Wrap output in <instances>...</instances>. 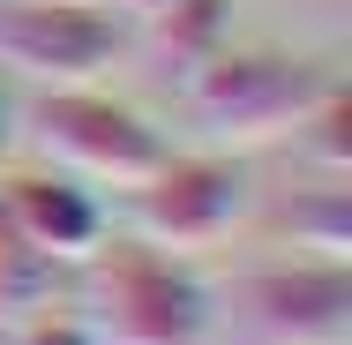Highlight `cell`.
<instances>
[{
	"mask_svg": "<svg viewBox=\"0 0 352 345\" xmlns=\"http://www.w3.org/2000/svg\"><path fill=\"white\" fill-rule=\"evenodd\" d=\"M30 136L45 143L75 180H105V188H142L165 165V136L142 121L135 105L68 83V90H38L30 98Z\"/></svg>",
	"mask_w": 352,
	"mask_h": 345,
	"instance_id": "3957f363",
	"label": "cell"
},
{
	"mask_svg": "<svg viewBox=\"0 0 352 345\" xmlns=\"http://www.w3.org/2000/svg\"><path fill=\"white\" fill-rule=\"evenodd\" d=\"M0 210L45 263H90L105 248V210L75 173H23V180H8Z\"/></svg>",
	"mask_w": 352,
	"mask_h": 345,
	"instance_id": "52a82bcc",
	"label": "cell"
},
{
	"mask_svg": "<svg viewBox=\"0 0 352 345\" xmlns=\"http://www.w3.org/2000/svg\"><path fill=\"white\" fill-rule=\"evenodd\" d=\"M90 263H98V278H90L98 345H195L210 331V285L173 248L113 240Z\"/></svg>",
	"mask_w": 352,
	"mask_h": 345,
	"instance_id": "7a4b0ae2",
	"label": "cell"
},
{
	"mask_svg": "<svg viewBox=\"0 0 352 345\" xmlns=\"http://www.w3.org/2000/svg\"><path fill=\"white\" fill-rule=\"evenodd\" d=\"M8 345H98V323H90V308H75V300H38V308L15 315Z\"/></svg>",
	"mask_w": 352,
	"mask_h": 345,
	"instance_id": "8fae6325",
	"label": "cell"
},
{
	"mask_svg": "<svg viewBox=\"0 0 352 345\" xmlns=\"http://www.w3.org/2000/svg\"><path fill=\"white\" fill-rule=\"evenodd\" d=\"M53 271H60V263H45V255L15 233V218L0 210V315H23V308L53 300Z\"/></svg>",
	"mask_w": 352,
	"mask_h": 345,
	"instance_id": "9c48e42d",
	"label": "cell"
},
{
	"mask_svg": "<svg viewBox=\"0 0 352 345\" xmlns=\"http://www.w3.org/2000/svg\"><path fill=\"white\" fill-rule=\"evenodd\" d=\"M300 136H307V150L322 158V173H345L352 165V98H345V83L300 121Z\"/></svg>",
	"mask_w": 352,
	"mask_h": 345,
	"instance_id": "7c38bea8",
	"label": "cell"
},
{
	"mask_svg": "<svg viewBox=\"0 0 352 345\" xmlns=\"http://www.w3.org/2000/svg\"><path fill=\"white\" fill-rule=\"evenodd\" d=\"M255 331L278 345H345L352 338V263L345 255H300L270 263L240 285Z\"/></svg>",
	"mask_w": 352,
	"mask_h": 345,
	"instance_id": "8992f818",
	"label": "cell"
},
{
	"mask_svg": "<svg viewBox=\"0 0 352 345\" xmlns=\"http://www.w3.org/2000/svg\"><path fill=\"white\" fill-rule=\"evenodd\" d=\"M225 0H157L150 8V30H157V45H165V61L188 75V68H203L217 45H225Z\"/></svg>",
	"mask_w": 352,
	"mask_h": 345,
	"instance_id": "ba28073f",
	"label": "cell"
},
{
	"mask_svg": "<svg viewBox=\"0 0 352 345\" xmlns=\"http://www.w3.org/2000/svg\"><path fill=\"white\" fill-rule=\"evenodd\" d=\"M0 345H8V338H0Z\"/></svg>",
	"mask_w": 352,
	"mask_h": 345,
	"instance_id": "9a60e30c",
	"label": "cell"
},
{
	"mask_svg": "<svg viewBox=\"0 0 352 345\" xmlns=\"http://www.w3.org/2000/svg\"><path fill=\"white\" fill-rule=\"evenodd\" d=\"M338 90V68L307 53H240L217 45L203 68H188V113L210 136V150H255V143L300 136V121Z\"/></svg>",
	"mask_w": 352,
	"mask_h": 345,
	"instance_id": "6da1fadb",
	"label": "cell"
},
{
	"mask_svg": "<svg viewBox=\"0 0 352 345\" xmlns=\"http://www.w3.org/2000/svg\"><path fill=\"white\" fill-rule=\"evenodd\" d=\"M75 8H113V15H150L157 0H75Z\"/></svg>",
	"mask_w": 352,
	"mask_h": 345,
	"instance_id": "4fadbf2b",
	"label": "cell"
},
{
	"mask_svg": "<svg viewBox=\"0 0 352 345\" xmlns=\"http://www.w3.org/2000/svg\"><path fill=\"white\" fill-rule=\"evenodd\" d=\"M285 233H292L300 248L345 255V248H352V210H345V188H322L315 203H292V210H285Z\"/></svg>",
	"mask_w": 352,
	"mask_h": 345,
	"instance_id": "30bf717a",
	"label": "cell"
},
{
	"mask_svg": "<svg viewBox=\"0 0 352 345\" xmlns=\"http://www.w3.org/2000/svg\"><path fill=\"white\" fill-rule=\"evenodd\" d=\"M8 143H15V113H8V98H0V158H8Z\"/></svg>",
	"mask_w": 352,
	"mask_h": 345,
	"instance_id": "5bb4252c",
	"label": "cell"
},
{
	"mask_svg": "<svg viewBox=\"0 0 352 345\" xmlns=\"http://www.w3.org/2000/svg\"><path fill=\"white\" fill-rule=\"evenodd\" d=\"M128 196H135V233L142 240L188 255V248H217L255 210V180H248V165L232 150H188V158L165 150V165L142 188H128Z\"/></svg>",
	"mask_w": 352,
	"mask_h": 345,
	"instance_id": "277c9868",
	"label": "cell"
},
{
	"mask_svg": "<svg viewBox=\"0 0 352 345\" xmlns=\"http://www.w3.org/2000/svg\"><path fill=\"white\" fill-rule=\"evenodd\" d=\"M128 53V15L75 0H8L0 8V68L30 75L38 90L90 83Z\"/></svg>",
	"mask_w": 352,
	"mask_h": 345,
	"instance_id": "5b68a950",
	"label": "cell"
}]
</instances>
